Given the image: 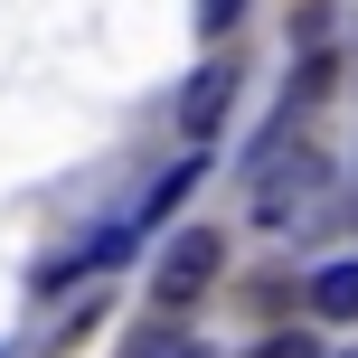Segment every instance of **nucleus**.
<instances>
[{
    "label": "nucleus",
    "instance_id": "f257e3e1",
    "mask_svg": "<svg viewBox=\"0 0 358 358\" xmlns=\"http://www.w3.org/2000/svg\"><path fill=\"white\" fill-rule=\"evenodd\" d=\"M217 264H227V236H217V227H179L170 245H161V264H151V302H161V311H189L198 292H208Z\"/></svg>",
    "mask_w": 358,
    "mask_h": 358
},
{
    "label": "nucleus",
    "instance_id": "f03ea898",
    "mask_svg": "<svg viewBox=\"0 0 358 358\" xmlns=\"http://www.w3.org/2000/svg\"><path fill=\"white\" fill-rule=\"evenodd\" d=\"M330 161L321 151H283V161H264V179H255V227H292V217L321 198Z\"/></svg>",
    "mask_w": 358,
    "mask_h": 358
},
{
    "label": "nucleus",
    "instance_id": "7ed1b4c3",
    "mask_svg": "<svg viewBox=\"0 0 358 358\" xmlns=\"http://www.w3.org/2000/svg\"><path fill=\"white\" fill-rule=\"evenodd\" d=\"M227 104H236V66H198L189 94H179V132H189V142H217Z\"/></svg>",
    "mask_w": 358,
    "mask_h": 358
},
{
    "label": "nucleus",
    "instance_id": "20e7f679",
    "mask_svg": "<svg viewBox=\"0 0 358 358\" xmlns=\"http://www.w3.org/2000/svg\"><path fill=\"white\" fill-rule=\"evenodd\" d=\"M189 189H198V151H189V161H179V170H170V179H161V189H151V198H142L132 217H123V227H132V236H142V227H161V217H170L179 198H189Z\"/></svg>",
    "mask_w": 358,
    "mask_h": 358
},
{
    "label": "nucleus",
    "instance_id": "39448f33",
    "mask_svg": "<svg viewBox=\"0 0 358 358\" xmlns=\"http://www.w3.org/2000/svg\"><path fill=\"white\" fill-rule=\"evenodd\" d=\"M311 311L358 321V264H321V273H311Z\"/></svg>",
    "mask_w": 358,
    "mask_h": 358
},
{
    "label": "nucleus",
    "instance_id": "423d86ee",
    "mask_svg": "<svg viewBox=\"0 0 358 358\" xmlns=\"http://www.w3.org/2000/svg\"><path fill=\"white\" fill-rule=\"evenodd\" d=\"M123 358H208V349H198V340H189L179 321H151V330H142V340H132Z\"/></svg>",
    "mask_w": 358,
    "mask_h": 358
},
{
    "label": "nucleus",
    "instance_id": "0eeeda50",
    "mask_svg": "<svg viewBox=\"0 0 358 358\" xmlns=\"http://www.w3.org/2000/svg\"><path fill=\"white\" fill-rule=\"evenodd\" d=\"M255 358H321V349H311L302 330H283V340H264V349H255Z\"/></svg>",
    "mask_w": 358,
    "mask_h": 358
},
{
    "label": "nucleus",
    "instance_id": "6e6552de",
    "mask_svg": "<svg viewBox=\"0 0 358 358\" xmlns=\"http://www.w3.org/2000/svg\"><path fill=\"white\" fill-rule=\"evenodd\" d=\"M236 10H245V0H198V29H227Z\"/></svg>",
    "mask_w": 358,
    "mask_h": 358
}]
</instances>
